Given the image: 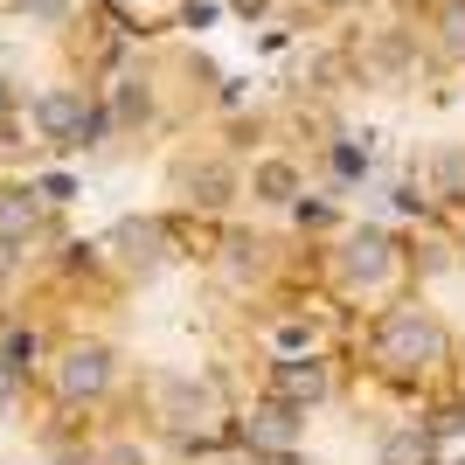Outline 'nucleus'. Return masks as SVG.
I'll use <instances>...</instances> for the list:
<instances>
[{"label": "nucleus", "mask_w": 465, "mask_h": 465, "mask_svg": "<svg viewBox=\"0 0 465 465\" xmlns=\"http://www.w3.org/2000/svg\"><path fill=\"white\" fill-rule=\"evenodd\" d=\"M375 354H382L389 369H430V361H445V333H438L430 312L396 306V312H382V327H375Z\"/></svg>", "instance_id": "obj_1"}, {"label": "nucleus", "mask_w": 465, "mask_h": 465, "mask_svg": "<svg viewBox=\"0 0 465 465\" xmlns=\"http://www.w3.org/2000/svg\"><path fill=\"white\" fill-rule=\"evenodd\" d=\"M35 125L56 139V146H91V133L104 125V118H97L77 91H42L35 97Z\"/></svg>", "instance_id": "obj_2"}, {"label": "nucleus", "mask_w": 465, "mask_h": 465, "mask_svg": "<svg viewBox=\"0 0 465 465\" xmlns=\"http://www.w3.org/2000/svg\"><path fill=\"white\" fill-rule=\"evenodd\" d=\"M160 417L174 430H209L215 424V396L202 382H188V375H167V382H160Z\"/></svg>", "instance_id": "obj_3"}, {"label": "nucleus", "mask_w": 465, "mask_h": 465, "mask_svg": "<svg viewBox=\"0 0 465 465\" xmlns=\"http://www.w3.org/2000/svg\"><path fill=\"white\" fill-rule=\"evenodd\" d=\"M243 445L251 451H272V459H285L292 445H299V410L292 403H264L243 417Z\"/></svg>", "instance_id": "obj_4"}, {"label": "nucleus", "mask_w": 465, "mask_h": 465, "mask_svg": "<svg viewBox=\"0 0 465 465\" xmlns=\"http://www.w3.org/2000/svg\"><path fill=\"white\" fill-rule=\"evenodd\" d=\"M104 382H112V354H104V348H70V354H63V369H56L63 403H84V396H97Z\"/></svg>", "instance_id": "obj_5"}, {"label": "nucleus", "mask_w": 465, "mask_h": 465, "mask_svg": "<svg viewBox=\"0 0 465 465\" xmlns=\"http://www.w3.org/2000/svg\"><path fill=\"white\" fill-rule=\"evenodd\" d=\"M272 389H278V403H292V410L320 403V396H327V361H312V354H306V361H278Z\"/></svg>", "instance_id": "obj_6"}, {"label": "nucleus", "mask_w": 465, "mask_h": 465, "mask_svg": "<svg viewBox=\"0 0 465 465\" xmlns=\"http://www.w3.org/2000/svg\"><path fill=\"white\" fill-rule=\"evenodd\" d=\"M160 243H167L160 223H118V230H112V251L125 257V264H139V272H153V264H160Z\"/></svg>", "instance_id": "obj_7"}, {"label": "nucleus", "mask_w": 465, "mask_h": 465, "mask_svg": "<svg viewBox=\"0 0 465 465\" xmlns=\"http://www.w3.org/2000/svg\"><path fill=\"white\" fill-rule=\"evenodd\" d=\"M35 230H42L35 194H0V243H28Z\"/></svg>", "instance_id": "obj_8"}, {"label": "nucleus", "mask_w": 465, "mask_h": 465, "mask_svg": "<svg viewBox=\"0 0 465 465\" xmlns=\"http://www.w3.org/2000/svg\"><path fill=\"white\" fill-rule=\"evenodd\" d=\"M389 272V243H382V236H354V243H348V278H354V285H375V278H382Z\"/></svg>", "instance_id": "obj_9"}, {"label": "nucleus", "mask_w": 465, "mask_h": 465, "mask_svg": "<svg viewBox=\"0 0 465 465\" xmlns=\"http://www.w3.org/2000/svg\"><path fill=\"white\" fill-rule=\"evenodd\" d=\"M264 202H292V188H299V174H292L285 160H272V167H257V181H251Z\"/></svg>", "instance_id": "obj_10"}, {"label": "nucleus", "mask_w": 465, "mask_h": 465, "mask_svg": "<svg viewBox=\"0 0 465 465\" xmlns=\"http://www.w3.org/2000/svg\"><path fill=\"white\" fill-rule=\"evenodd\" d=\"M430 174H438V194H445V202H465V153H438Z\"/></svg>", "instance_id": "obj_11"}, {"label": "nucleus", "mask_w": 465, "mask_h": 465, "mask_svg": "<svg viewBox=\"0 0 465 465\" xmlns=\"http://www.w3.org/2000/svg\"><path fill=\"white\" fill-rule=\"evenodd\" d=\"M424 438H417V430H396V438H389L382 445V465H424Z\"/></svg>", "instance_id": "obj_12"}, {"label": "nucleus", "mask_w": 465, "mask_h": 465, "mask_svg": "<svg viewBox=\"0 0 465 465\" xmlns=\"http://www.w3.org/2000/svg\"><path fill=\"white\" fill-rule=\"evenodd\" d=\"M188 188H202V194H194V202H223V188H230V174H223V167H202V174H194Z\"/></svg>", "instance_id": "obj_13"}, {"label": "nucleus", "mask_w": 465, "mask_h": 465, "mask_svg": "<svg viewBox=\"0 0 465 465\" xmlns=\"http://www.w3.org/2000/svg\"><path fill=\"white\" fill-rule=\"evenodd\" d=\"M15 7H21V15H35V21H56L70 0H15Z\"/></svg>", "instance_id": "obj_14"}, {"label": "nucleus", "mask_w": 465, "mask_h": 465, "mask_svg": "<svg viewBox=\"0 0 465 465\" xmlns=\"http://www.w3.org/2000/svg\"><path fill=\"white\" fill-rule=\"evenodd\" d=\"M445 42L465 56V7H451V15H445Z\"/></svg>", "instance_id": "obj_15"}, {"label": "nucleus", "mask_w": 465, "mask_h": 465, "mask_svg": "<svg viewBox=\"0 0 465 465\" xmlns=\"http://www.w3.org/2000/svg\"><path fill=\"white\" fill-rule=\"evenodd\" d=\"M15 375H21V369H15V361H7V354H0V403L15 396Z\"/></svg>", "instance_id": "obj_16"}, {"label": "nucleus", "mask_w": 465, "mask_h": 465, "mask_svg": "<svg viewBox=\"0 0 465 465\" xmlns=\"http://www.w3.org/2000/svg\"><path fill=\"white\" fill-rule=\"evenodd\" d=\"M104 465H139V451L133 445H112V451H104Z\"/></svg>", "instance_id": "obj_17"}, {"label": "nucleus", "mask_w": 465, "mask_h": 465, "mask_svg": "<svg viewBox=\"0 0 465 465\" xmlns=\"http://www.w3.org/2000/svg\"><path fill=\"white\" fill-rule=\"evenodd\" d=\"M0 118H7V84H0Z\"/></svg>", "instance_id": "obj_18"}, {"label": "nucleus", "mask_w": 465, "mask_h": 465, "mask_svg": "<svg viewBox=\"0 0 465 465\" xmlns=\"http://www.w3.org/2000/svg\"><path fill=\"white\" fill-rule=\"evenodd\" d=\"M230 465H243V459H230Z\"/></svg>", "instance_id": "obj_19"}]
</instances>
